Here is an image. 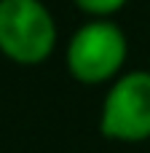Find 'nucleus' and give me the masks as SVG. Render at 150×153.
<instances>
[{
    "label": "nucleus",
    "mask_w": 150,
    "mask_h": 153,
    "mask_svg": "<svg viewBox=\"0 0 150 153\" xmlns=\"http://www.w3.org/2000/svg\"><path fill=\"white\" fill-rule=\"evenodd\" d=\"M99 132L118 143L150 140V73L132 70L121 75L102 102Z\"/></svg>",
    "instance_id": "obj_3"
},
{
    "label": "nucleus",
    "mask_w": 150,
    "mask_h": 153,
    "mask_svg": "<svg viewBox=\"0 0 150 153\" xmlns=\"http://www.w3.org/2000/svg\"><path fill=\"white\" fill-rule=\"evenodd\" d=\"M129 56L123 30L107 19H94L75 30L67 43V70L75 81L97 86L121 73Z\"/></svg>",
    "instance_id": "obj_2"
},
{
    "label": "nucleus",
    "mask_w": 150,
    "mask_h": 153,
    "mask_svg": "<svg viewBox=\"0 0 150 153\" xmlns=\"http://www.w3.org/2000/svg\"><path fill=\"white\" fill-rule=\"evenodd\" d=\"M56 46V24L40 0H0V51L16 65H40Z\"/></svg>",
    "instance_id": "obj_1"
},
{
    "label": "nucleus",
    "mask_w": 150,
    "mask_h": 153,
    "mask_svg": "<svg viewBox=\"0 0 150 153\" xmlns=\"http://www.w3.org/2000/svg\"><path fill=\"white\" fill-rule=\"evenodd\" d=\"M123 3L126 0H75V5L81 8V11H86V13H91V16H110V13H115V11H121L123 8Z\"/></svg>",
    "instance_id": "obj_4"
}]
</instances>
